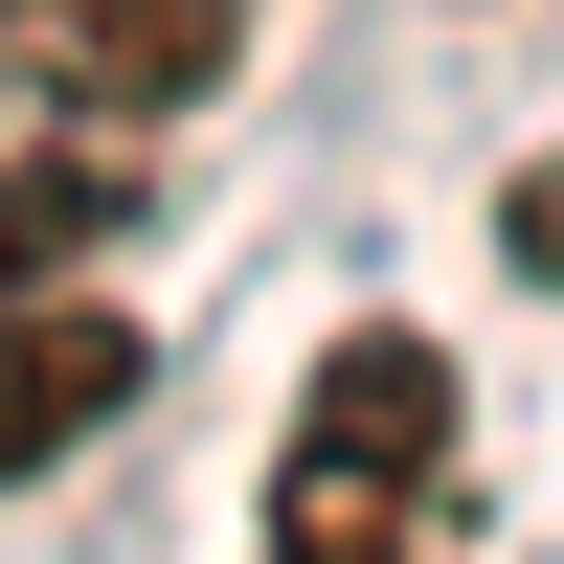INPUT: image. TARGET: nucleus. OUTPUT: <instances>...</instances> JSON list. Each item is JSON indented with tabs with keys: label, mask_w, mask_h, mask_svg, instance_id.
Here are the masks:
<instances>
[{
	"label": "nucleus",
	"mask_w": 564,
	"mask_h": 564,
	"mask_svg": "<svg viewBox=\"0 0 564 564\" xmlns=\"http://www.w3.org/2000/svg\"><path fill=\"white\" fill-rule=\"evenodd\" d=\"M497 249H520L542 294H564V159H520V181H497Z\"/></svg>",
	"instance_id": "nucleus-5"
},
{
	"label": "nucleus",
	"mask_w": 564,
	"mask_h": 564,
	"mask_svg": "<svg viewBox=\"0 0 564 564\" xmlns=\"http://www.w3.org/2000/svg\"><path fill=\"white\" fill-rule=\"evenodd\" d=\"M271 564H316V542H271Z\"/></svg>",
	"instance_id": "nucleus-6"
},
{
	"label": "nucleus",
	"mask_w": 564,
	"mask_h": 564,
	"mask_svg": "<svg viewBox=\"0 0 564 564\" xmlns=\"http://www.w3.org/2000/svg\"><path fill=\"white\" fill-rule=\"evenodd\" d=\"M249 0H0V90L45 113H204Z\"/></svg>",
	"instance_id": "nucleus-2"
},
{
	"label": "nucleus",
	"mask_w": 564,
	"mask_h": 564,
	"mask_svg": "<svg viewBox=\"0 0 564 564\" xmlns=\"http://www.w3.org/2000/svg\"><path fill=\"white\" fill-rule=\"evenodd\" d=\"M430 475H452V361H430V339H339V361H316V406H294V452H271V542L406 564Z\"/></svg>",
	"instance_id": "nucleus-1"
},
{
	"label": "nucleus",
	"mask_w": 564,
	"mask_h": 564,
	"mask_svg": "<svg viewBox=\"0 0 564 564\" xmlns=\"http://www.w3.org/2000/svg\"><path fill=\"white\" fill-rule=\"evenodd\" d=\"M135 406V316H90V294H0V497L45 475V452H90Z\"/></svg>",
	"instance_id": "nucleus-3"
},
{
	"label": "nucleus",
	"mask_w": 564,
	"mask_h": 564,
	"mask_svg": "<svg viewBox=\"0 0 564 564\" xmlns=\"http://www.w3.org/2000/svg\"><path fill=\"white\" fill-rule=\"evenodd\" d=\"M113 181H90V159H23V181H0V294H45V271H68V249H113Z\"/></svg>",
	"instance_id": "nucleus-4"
}]
</instances>
